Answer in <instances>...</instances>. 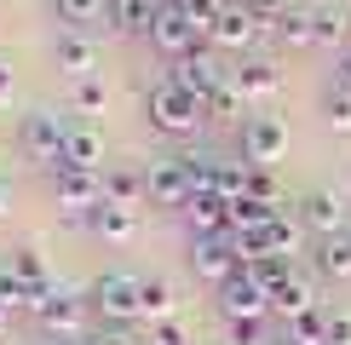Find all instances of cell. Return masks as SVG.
<instances>
[{
	"label": "cell",
	"mask_w": 351,
	"mask_h": 345,
	"mask_svg": "<svg viewBox=\"0 0 351 345\" xmlns=\"http://www.w3.org/2000/svg\"><path fill=\"white\" fill-rule=\"evenodd\" d=\"M276 35H282L288 47H311V40H317V12H305V6H288L282 18H276Z\"/></svg>",
	"instance_id": "4316f807"
},
{
	"label": "cell",
	"mask_w": 351,
	"mask_h": 345,
	"mask_svg": "<svg viewBox=\"0 0 351 345\" xmlns=\"http://www.w3.org/2000/svg\"><path fill=\"white\" fill-rule=\"evenodd\" d=\"M242 6L254 12L259 23H271V29H276V18H282V12H288V0H242Z\"/></svg>",
	"instance_id": "f35d334b"
},
{
	"label": "cell",
	"mask_w": 351,
	"mask_h": 345,
	"mask_svg": "<svg viewBox=\"0 0 351 345\" xmlns=\"http://www.w3.org/2000/svg\"><path fill=\"white\" fill-rule=\"evenodd\" d=\"M190 196H196V190H190V172L179 167V155L150 167V207H179V213H184Z\"/></svg>",
	"instance_id": "9a60e30c"
},
{
	"label": "cell",
	"mask_w": 351,
	"mask_h": 345,
	"mask_svg": "<svg viewBox=\"0 0 351 345\" xmlns=\"http://www.w3.org/2000/svg\"><path fill=\"white\" fill-rule=\"evenodd\" d=\"M179 6H184L190 29H196V40H213V23L225 18V6H230V0H179Z\"/></svg>",
	"instance_id": "f1b7e54d"
},
{
	"label": "cell",
	"mask_w": 351,
	"mask_h": 345,
	"mask_svg": "<svg viewBox=\"0 0 351 345\" xmlns=\"http://www.w3.org/2000/svg\"><path fill=\"white\" fill-rule=\"evenodd\" d=\"M190 270H196L202 282L225 288V282L242 270V259H237V242H230V236H196V242H190Z\"/></svg>",
	"instance_id": "ba28073f"
},
{
	"label": "cell",
	"mask_w": 351,
	"mask_h": 345,
	"mask_svg": "<svg viewBox=\"0 0 351 345\" xmlns=\"http://www.w3.org/2000/svg\"><path fill=\"white\" fill-rule=\"evenodd\" d=\"M167 81H173V86H184V92H196V98H213L219 86L230 81V69L219 64L213 52H202V47H196V52H184V58H173V69H167Z\"/></svg>",
	"instance_id": "52a82bcc"
},
{
	"label": "cell",
	"mask_w": 351,
	"mask_h": 345,
	"mask_svg": "<svg viewBox=\"0 0 351 345\" xmlns=\"http://www.w3.org/2000/svg\"><path fill=\"white\" fill-rule=\"evenodd\" d=\"M259 35H265V23H259L254 12L242 6V0H230V6H225V18L213 23V47H225V52H247Z\"/></svg>",
	"instance_id": "7c38bea8"
},
{
	"label": "cell",
	"mask_w": 351,
	"mask_h": 345,
	"mask_svg": "<svg viewBox=\"0 0 351 345\" xmlns=\"http://www.w3.org/2000/svg\"><path fill=\"white\" fill-rule=\"evenodd\" d=\"M93 236H104V242H133L138 236V207H115V201H98L93 213L81 219Z\"/></svg>",
	"instance_id": "ac0fdd59"
},
{
	"label": "cell",
	"mask_w": 351,
	"mask_h": 345,
	"mask_svg": "<svg viewBox=\"0 0 351 345\" xmlns=\"http://www.w3.org/2000/svg\"><path fill=\"white\" fill-rule=\"evenodd\" d=\"M6 322H12V311H6V305H0V334H6Z\"/></svg>",
	"instance_id": "7dc6e473"
},
{
	"label": "cell",
	"mask_w": 351,
	"mask_h": 345,
	"mask_svg": "<svg viewBox=\"0 0 351 345\" xmlns=\"http://www.w3.org/2000/svg\"><path fill=\"white\" fill-rule=\"evenodd\" d=\"M271 345H300V340H294V334H276V340H271Z\"/></svg>",
	"instance_id": "bcb514c9"
},
{
	"label": "cell",
	"mask_w": 351,
	"mask_h": 345,
	"mask_svg": "<svg viewBox=\"0 0 351 345\" xmlns=\"http://www.w3.org/2000/svg\"><path fill=\"white\" fill-rule=\"evenodd\" d=\"M52 58H58V69H64V75L86 81V75L98 69V40L81 35V29H64V35H58V47H52Z\"/></svg>",
	"instance_id": "2e32d148"
},
{
	"label": "cell",
	"mask_w": 351,
	"mask_h": 345,
	"mask_svg": "<svg viewBox=\"0 0 351 345\" xmlns=\"http://www.w3.org/2000/svg\"><path fill=\"white\" fill-rule=\"evenodd\" d=\"M104 81H98V75H86V81H75V92H69V104H75V110H86V115H93V110H104Z\"/></svg>",
	"instance_id": "e575fe53"
},
{
	"label": "cell",
	"mask_w": 351,
	"mask_h": 345,
	"mask_svg": "<svg viewBox=\"0 0 351 345\" xmlns=\"http://www.w3.org/2000/svg\"><path fill=\"white\" fill-rule=\"evenodd\" d=\"M6 98H12V69L0 64V104H6Z\"/></svg>",
	"instance_id": "b9f144b4"
},
{
	"label": "cell",
	"mask_w": 351,
	"mask_h": 345,
	"mask_svg": "<svg viewBox=\"0 0 351 345\" xmlns=\"http://www.w3.org/2000/svg\"><path fill=\"white\" fill-rule=\"evenodd\" d=\"M300 236H305L300 213H271L265 242H271V253H276V259H294V253H300Z\"/></svg>",
	"instance_id": "d4e9b609"
},
{
	"label": "cell",
	"mask_w": 351,
	"mask_h": 345,
	"mask_svg": "<svg viewBox=\"0 0 351 345\" xmlns=\"http://www.w3.org/2000/svg\"><path fill=\"white\" fill-rule=\"evenodd\" d=\"M317 270L334 282H346L351 277V230H340V236H323L317 242Z\"/></svg>",
	"instance_id": "cb8c5ba5"
},
{
	"label": "cell",
	"mask_w": 351,
	"mask_h": 345,
	"mask_svg": "<svg viewBox=\"0 0 351 345\" xmlns=\"http://www.w3.org/2000/svg\"><path fill=\"white\" fill-rule=\"evenodd\" d=\"M144 115H150L156 133H167V138H190L196 127H208V98L184 92V86H173V81L162 75V81L144 86Z\"/></svg>",
	"instance_id": "6da1fadb"
},
{
	"label": "cell",
	"mask_w": 351,
	"mask_h": 345,
	"mask_svg": "<svg viewBox=\"0 0 351 345\" xmlns=\"http://www.w3.org/2000/svg\"><path fill=\"white\" fill-rule=\"evenodd\" d=\"M247 201H265V207H276L282 201V184H276V172L271 167H247V190H242Z\"/></svg>",
	"instance_id": "d6a6232c"
},
{
	"label": "cell",
	"mask_w": 351,
	"mask_h": 345,
	"mask_svg": "<svg viewBox=\"0 0 351 345\" xmlns=\"http://www.w3.org/2000/svg\"><path fill=\"white\" fill-rule=\"evenodd\" d=\"M86 345H144V340H133L127 328H98V334L86 340Z\"/></svg>",
	"instance_id": "60d3db41"
},
{
	"label": "cell",
	"mask_w": 351,
	"mask_h": 345,
	"mask_svg": "<svg viewBox=\"0 0 351 345\" xmlns=\"http://www.w3.org/2000/svg\"><path fill=\"white\" fill-rule=\"evenodd\" d=\"M156 6H162V0H156Z\"/></svg>",
	"instance_id": "c3c4849f"
},
{
	"label": "cell",
	"mask_w": 351,
	"mask_h": 345,
	"mask_svg": "<svg viewBox=\"0 0 351 345\" xmlns=\"http://www.w3.org/2000/svg\"><path fill=\"white\" fill-rule=\"evenodd\" d=\"M334 81H346V86H351V52L340 58V75H334Z\"/></svg>",
	"instance_id": "f6af8a7d"
},
{
	"label": "cell",
	"mask_w": 351,
	"mask_h": 345,
	"mask_svg": "<svg viewBox=\"0 0 351 345\" xmlns=\"http://www.w3.org/2000/svg\"><path fill=\"white\" fill-rule=\"evenodd\" d=\"M208 121H247V92H242L237 81H225L208 98Z\"/></svg>",
	"instance_id": "83f0119b"
},
{
	"label": "cell",
	"mask_w": 351,
	"mask_h": 345,
	"mask_svg": "<svg viewBox=\"0 0 351 345\" xmlns=\"http://www.w3.org/2000/svg\"><path fill=\"white\" fill-rule=\"evenodd\" d=\"M340 35H346V18H334V12H317V40H311V47H334Z\"/></svg>",
	"instance_id": "8d00e7d4"
},
{
	"label": "cell",
	"mask_w": 351,
	"mask_h": 345,
	"mask_svg": "<svg viewBox=\"0 0 351 345\" xmlns=\"http://www.w3.org/2000/svg\"><path fill=\"white\" fill-rule=\"evenodd\" d=\"M271 311L282 316V322H294V316L317 311V282L305 277V270H288V277H282V282L271 288Z\"/></svg>",
	"instance_id": "4fadbf2b"
},
{
	"label": "cell",
	"mask_w": 351,
	"mask_h": 345,
	"mask_svg": "<svg viewBox=\"0 0 351 345\" xmlns=\"http://www.w3.org/2000/svg\"><path fill=\"white\" fill-rule=\"evenodd\" d=\"M35 345H86V340H64V334H47V340H35Z\"/></svg>",
	"instance_id": "7bdbcfd3"
},
{
	"label": "cell",
	"mask_w": 351,
	"mask_h": 345,
	"mask_svg": "<svg viewBox=\"0 0 351 345\" xmlns=\"http://www.w3.org/2000/svg\"><path fill=\"white\" fill-rule=\"evenodd\" d=\"M219 316L225 322H259V316H271V288L254 282L247 270H237V277L219 288Z\"/></svg>",
	"instance_id": "5b68a950"
},
{
	"label": "cell",
	"mask_w": 351,
	"mask_h": 345,
	"mask_svg": "<svg viewBox=\"0 0 351 345\" xmlns=\"http://www.w3.org/2000/svg\"><path fill=\"white\" fill-rule=\"evenodd\" d=\"M52 6H58V23L81 29V35H93V29L110 18V0H52Z\"/></svg>",
	"instance_id": "7402d4cb"
},
{
	"label": "cell",
	"mask_w": 351,
	"mask_h": 345,
	"mask_svg": "<svg viewBox=\"0 0 351 345\" xmlns=\"http://www.w3.org/2000/svg\"><path fill=\"white\" fill-rule=\"evenodd\" d=\"M104 201H115V207H138V201H150V172H138L133 162H110L104 167Z\"/></svg>",
	"instance_id": "5bb4252c"
},
{
	"label": "cell",
	"mask_w": 351,
	"mask_h": 345,
	"mask_svg": "<svg viewBox=\"0 0 351 345\" xmlns=\"http://www.w3.org/2000/svg\"><path fill=\"white\" fill-rule=\"evenodd\" d=\"M282 150H288V121H276V115H247L242 121V162L247 167H271Z\"/></svg>",
	"instance_id": "9c48e42d"
},
{
	"label": "cell",
	"mask_w": 351,
	"mask_h": 345,
	"mask_svg": "<svg viewBox=\"0 0 351 345\" xmlns=\"http://www.w3.org/2000/svg\"><path fill=\"white\" fill-rule=\"evenodd\" d=\"M328 345H351V311H328Z\"/></svg>",
	"instance_id": "ab89813d"
},
{
	"label": "cell",
	"mask_w": 351,
	"mask_h": 345,
	"mask_svg": "<svg viewBox=\"0 0 351 345\" xmlns=\"http://www.w3.org/2000/svg\"><path fill=\"white\" fill-rule=\"evenodd\" d=\"M150 47H156V52H167V58H184V52H196V47H202L179 0H162V6H156V23H150Z\"/></svg>",
	"instance_id": "30bf717a"
},
{
	"label": "cell",
	"mask_w": 351,
	"mask_h": 345,
	"mask_svg": "<svg viewBox=\"0 0 351 345\" xmlns=\"http://www.w3.org/2000/svg\"><path fill=\"white\" fill-rule=\"evenodd\" d=\"M138 288H144V277H133V270H104V277L86 288V305L104 316L110 328H127V322H138V316H144Z\"/></svg>",
	"instance_id": "3957f363"
},
{
	"label": "cell",
	"mask_w": 351,
	"mask_h": 345,
	"mask_svg": "<svg viewBox=\"0 0 351 345\" xmlns=\"http://www.w3.org/2000/svg\"><path fill=\"white\" fill-rule=\"evenodd\" d=\"M179 167L190 172V190H196V196H202V190H213V172H219V162H208V155H190V150H184V155H179Z\"/></svg>",
	"instance_id": "836d02e7"
},
{
	"label": "cell",
	"mask_w": 351,
	"mask_h": 345,
	"mask_svg": "<svg viewBox=\"0 0 351 345\" xmlns=\"http://www.w3.org/2000/svg\"><path fill=\"white\" fill-rule=\"evenodd\" d=\"M110 29H121V35H150L156 23V0H110Z\"/></svg>",
	"instance_id": "ffe728a7"
},
{
	"label": "cell",
	"mask_w": 351,
	"mask_h": 345,
	"mask_svg": "<svg viewBox=\"0 0 351 345\" xmlns=\"http://www.w3.org/2000/svg\"><path fill=\"white\" fill-rule=\"evenodd\" d=\"M323 121L334 127V133H351V86L346 81H334L323 92Z\"/></svg>",
	"instance_id": "f546056e"
},
{
	"label": "cell",
	"mask_w": 351,
	"mask_h": 345,
	"mask_svg": "<svg viewBox=\"0 0 351 345\" xmlns=\"http://www.w3.org/2000/svg\"><path fill=\"white\" fill-rule=\"evenodd\" d=\"M138 305H144V316H150V322H167L173 305H179V299H173V282H167V277H144Z\"/></svg>",
	"instance_id": "484cf974"
},
{
	"label": "cell",
	"mask_w": 351,
	"mask_h": 345,
	"mask_svg": "<svg viewBox=\"0 0 351 345\" xmlns=\"http://www.w3.org/2000/svg\"><path fill=\"white\" fill-rule=\"evenodd\" d=\"M150 345H190V334L167 316V322H156V328H150Z\"/></svg>",
	"instance_id": "74e56055"
},
{
	"label": "cell",
	"mask_w": 351,
	"mask_h": 345,
	"mask_svg": "<svg viewBox=\"0 0 351 345\" xmlns=\"http://www.w3.org/2000/svg\"><path fill=\"white\" fill-rule=\"evenodd\" d=\"M12 207V179H0V213Z\"/></svg>",
	"instance_id": "ee69618b"
},
{
	"label": "cell",
	"mask_w": 351,
	"mask_h": 345,
	"mask_svg": "<svg viewBox=\"0 0 351 345\" xmlns=\"http://www.w3.org/2000/svg\"><path fill=\"white\" fill-rule=\"evenodd\" d=\"M276 334L265 328V316H259V322H230V345H271Z\"/></svg>",
	"instance_id": "d590c367"
},
{
	"label": "cell",
	"mask_w": 351,
	"mask_h": 345,
	"mask_svg": "<svg viewBox=\"0 0 351 345\" xmlns=\"http://www.w3.org/2000/svg\"><path fill=\"white\" fill-rule=\"evenodd\" d=\"M64 144H69V121H64L58 110H29L23 121H18V150H23V162L64 172Z\"/></svg>",
	"instance_id": "7a4b0ae2"
},
{
	"label": "cell",
	"mask_w": 351,
	"mask_h": 345,
	"mask_svg": "<svg viewBox=\"0 0 351 345\" xmlns=\"http://www.w3.org/2000/svg\"><path fill=\"white\" fill-rule=\"evenodd\" d=\"M52 184H58V207H69V219H86V213L104 201V172L64 167V172H52Z\"/></svg>",
	"instance_id": "8fae6325"
},
{
	"label": "cell",
	"mask_w": 351,
	"mask_h": 345,
	"mask_svg": "<svg viewBox=\"0 0 351 345\" xmlns=\"http://www.w3.org/2000/svg\"><path fill=\"white\" fill-rule=\"evenodd\" d=\"M64 167H81V172H104V138L93 133L86 121H69V144H64Z\"/></svg>",
	"instance_id": "d6986e66"
},
{
	"label": "cell",
	"mask_w": 351,
	"mask_h": 345,
	"mask_svg": "<svg viewBox=\"0 0 351 345\" xmlns=\"http://www.w3.org/2000/svg\"><path fill=\"white\" fill-rule=\"evenodd\" d=\"M86 299L75 294V288H64V282H52V288H40V299H35V316H40V328L47 334H64V340H81V328H86Z\"/></svg>",
	"instance_id": "277c9868"
},
{
	"label": "cell",
	"mask_w": 351,
	"mask_h": 345,
	"mask_svg": "<svg viewBox=\"0 0 351 345\" xmlns=\"http://www.w3.org/2000/svg\"><path fill=\"white\" fill-rule=\"evenodd\" d=\"M35 299H40L35 288H29V282H18L6 265H0V305H6L12 316H18V311H35Z\"/></svg>",
	"instance_id": "4dcf8cb0"
},
{
	"label": "cell",
	"mask_w": 351,
	"mask_h": 345,
	"mask_svg": "<svg viewBox=\"0 0 351 345\" xmlns=\"http://www.w3.org/2000/svg\"><path fill=\"white\" fill-rule=\"evenodd\" d=\"M184 219H190L196 236H230V201L219 190H202V196L184 201Z\"/></svg>",
	"instance_id": "e0dca14e"
},
{
	"label": "cell",
	"mask_w": 351,
	"mask_h": 345,
	"mask_svg": "<svg viewBox=\"0 0 351 345\" xmlns=\"http://www.w3.org/2000/svg\"><path fill=\"white\" fill-rule=\"evenodd\" d=\"M230 81H237L247 98H271L276 86H282V75H276V64H271V58H247L242 69H230Z\"/></svg>",
	"instance_id": "44dd1931"
},
{
	"label": "cell",
	"mask_w": 351,
	"mask_h": 345,
	"mask_svg": "<svg viewBox=\"0 0 351 345\" xmlns=\"http://www.w3.org/2000/svg\"><path fill=\"white\" fill-rule=\"evenodd\" d=\"M6 270H12L18 282H29L35 294H40V288H52V270H47V259H40V248H29V242L6 253Z\"/></svg>",
	"instance_id": "603a6c76"
},
{
	"label": "cell",
	"mask_w": 351,
	"mask_h": 345,
	"mask_svg": "<svg viewBox=\"0 0 351 345\" xmlns=\"http://www.w3.org/2000/svg\"><path fill=\"white\" fill-rule=\"evenodd\" d=\"M294 213H300V225L311 230L317 242H323V236H340V230H351V201H346V196H334V190H305Z\"/></svg>",
	"instance_id": "8992f818"
},
{
	"label": "cell",
	"mask_w": 351,
	"mask_h": 345,
	"mask_svg": "<svg viewBox=\"0 0 351 345\" xmlns=\"http://www.w3.org/2000/svg\"><path fill=\"white\" fill-rule=\"evenodd\" d=\"M282 334H294L300 345H328V311H305V316H294Z\"/></svg>",
	"instance_id": "1f68e13d"
}]
</instances>
